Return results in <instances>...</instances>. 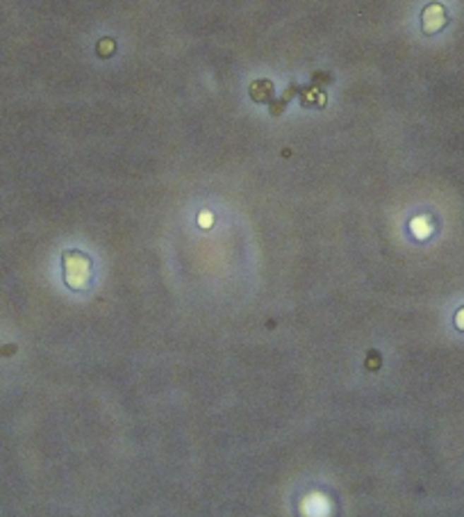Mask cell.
Masks as SVG:
<instances>
[{"label":"cell","instance_id":"1","mask_svg":"<svg viewBox=\"0 0 464 517\" xmlns=\"http://www.w3.org/2000/svg\"><path fill=\"white\" fill-rule=\"evenodd\" d=\"M446 23V12L441 5L432 3L424 9V32H437V30Z\"/></svg>","mask_w":464,"mask_h":517},{"label":"cell","instance_id":"2","mask_svg":"<svg viewBox=\"0 0 464 517\" xmlns=\"http://www.w3.org/2000/svg\"><path fill=\"white\" fill-rule=\"evenodd\" d=\"M271 94H273V85L269 80H257V83L251 85V98L257 100V103H269Z\"/></svg>","mask_w":464,"mask_h":517}]
</instances>
